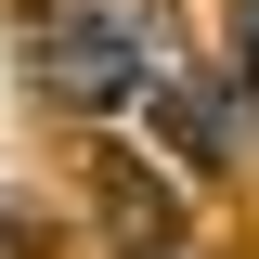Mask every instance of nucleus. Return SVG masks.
Here are the masks:
<instances>
[{
  "instance_id": "3",
  "label": "nucleus",
  "mask_w": 259,
  "mask_h": 259,
  "mask_svg": "<svg viewBox=\"0 0 259 259\" xmlns=\"http://www.w3.org/2000/svg\"><path fill=\"white\" fill-rule=\"evenodd\" d=\"M156 259H168V246H156Z\"/></svg>"
},
{
  "instance_id": "1",
  "label": "nucleus",
  "mask_w": 259,
  "mask_h": 259,
  "mask_svg": "<svg viewBox=\"0 0 259 259\" xmlns=\"http://www.w3.org/2000/svg\"><path fill=\"white\" fill-rule=\"evenodd\" d=\"M26 65H39L52 104L117 117V104H156L168 91V26H156V0H39Z\"/></svg>"
},
{
  "instance_id": "2",
  "label": "nucleus",
  "mask_w": 259,
  "mask_h": 259,
  "mask_svg": "<svg viewBox=\"0 0 259 259\" xmlns=\"http://www.w3.org/2000/svg\"><path fill=\"white\" fill-rule=\"evenodd\" d=\"M233 78H246V91H259V13H246V26H233Z\"/></svg>"
}]
</instances>
